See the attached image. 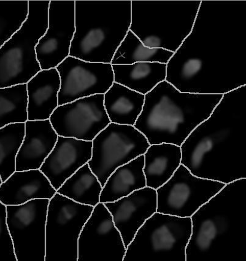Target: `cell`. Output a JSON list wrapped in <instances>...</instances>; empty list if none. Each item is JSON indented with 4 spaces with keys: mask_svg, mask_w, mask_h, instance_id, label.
Here are the masks:
<instances>
[{
    "mask_svg": "<svg viewBox=\"0 0 246 261\" xmlns=\"http://www.w3.org/2000/svg\"><path fill=\"white\" fill-rule=\"evenodd\" d=\"M192 230L190 217L156 212L136 232L123 261H186Z\"/></svg>",
    "mask_w": 246,
    "mask_h": 261,
    "instance_id": "ba28073f",
    "label": "cell"
},
{
    "mask_svg": "<svg viewBox=\"0 0 246 261\" xmlns=\"http://www.w3.org/2000/svg\"><path fill=\"white\" fill-rule=\"evenodd\" d=\"M223 95L184 93L162 82L145 95L135 124L150 145L181 147L191 133L210 116Z\"/></svg>",
    "mask_w": 246,
    "mask_h": 261,
    "instance_id": "277c9868",
    "label": "cell"
},
{
    "mask_svg": "<svg viewBox=\"0 0 246 261\" xmlns=\"http://www.w3.org/2000/svg\"><path fill=\"white\" fill-rule=\"evenodd\" d=\"M75 33V0L50 1L48 28L35 47L41 70L56 68L69 57Z\"/></svg>",
    "mask_w": 246,
    "mask_h": 261,
    "instance_id": "2e32d148",
    "label": "cell"
},
{
    "mask_svg": "<svg viewBox=\"0 0 246 261\" xmlns=\"http://www.w3.org/2000/svg\"><path fill=\"white\" fill-rule=\"evenodd\" d=\"M181 165L196 177L246 178V85L229 93L181 145Z\"/></svg>",
    "mask_w": 246,
    "mask_h": 261,
    "instance_id": "7a4b0ae2",
    "label": "cell"
},
{
    "mask_svg": "<svg viewBox=\"0 0 246 261\" xmlns=\"http://www.w3.org/2000/svg\"><path fill=\"white\" fill-rule=\"evenodd\" d=\"M60 84L56 68L41 70L27 84L29 121L50 119L59 106Z\"/></svg>",
    "mask_w": 246,
    "mask_h": 261,
    "instance_id": "44dd1931",
    "label": "cell"
},
{
    "mask_svg": "<svg viewBox=\"0 0 246 261\" xmlns=\"http://www.w3.org/2000/svg\"><path fill=\"white\" fill-rule=\"evenodd\" d=\"M92 141L59 136L40 171L56 190L92 158Z\"/></svg>",
    "mask_w": 246,
    "mask_h": 261,
    "instance_id": "ac0fdd59",
    "label": "cell"
},
{
    "mask_svg": "<svg viewBox=\"0 0 246 261\" xmlns=\"http://www.w3.org/2000/svg\"><path fill=\"white\" fill-rule=\"evenodd\" d=\"M56 69L61 81L59 106L88 96L104 95L114 83L111 63L84 62L69 56Z\"/></svg>",
    "mask_w": 246,
    "mask_h": 261,
    "instance_id": "5bb4252c",
    "label": "cell"
},
{
    "mask_svg": "<svg viewBox=\"0 0 246 261\" xmlns=\"http://www.w3.org/2000/svg\"><path fill=\"white\" fill-rule=\"evenodd\" d=\"M191 218L186 261H229L246 245V178L226 184Z\"/></svg>",
    "mask_w": 246,
    "mask_h": 261,
    "instance_id": "3957f363",
    "label": "cell"
},
{
    "mask_svg": "<svg viewBox=\"0 0 246 261\" xmlns=\"http://www.w3.org/2000/svg\"><path fill=\"white\" fill-rule=\"evenodd\" d=\"M179 92L224 95L246 85V1L203 0L192 32L166 64Z\"/></svg>",
    "mask_w": 246,
    "mask_h": 261,
    "instance_id": "6da1fadb",
    "label": "cell"
},
{
    "mask_svg": "<svg viewBox=\"0 0 246 261\" xmlns=\"http://www.w3.org/2000/svg\"><path fill=\"white\" fill-rule=\"evenodd\" d=\"M144 99L145 95L114 83L104 94V106L111 123L134 126Z\"/></svg>",
    "mask_w": 246,
    "mask_h": 261,
    "instance_id": "d4e9b609",
    "label": "cell"
},
{
    "mask_svg": "<svg viewBox=\"0 0 246 261\" xmlns=\"http://www.w3.org/2000/svg\"><path fill=\"white\" fill-rule=\"evenodd\" d=\"M150 145L134 126L111 123L92 141L88 165L103 187L115 169L144 154Z\"/></svg>",
    "mask_w": 246,
    "mask_h": 261,
    "instance_id": "30bf717a",
    "label": "cell"
},
{
    "mask_svg": "<svg viewBox=\"0 0 246 261\" xmlns=\"http://www.w3.org/2000/svg\"><path fill=\"white\" fill-rule=\"evenodd\" d=\"M25 133V123H12L0 128V177L2 182L16 172V156Z\"/></svg>",
    "mask_w": 246,
    "mask_h": 261,
    "instance_id": "83f0119b",
    "label": "cell"
},
{
    "mask_svg": "<svg viewBox=\"0 0 246 261\" xmlns=\"http://www.w3.org/2000/svg\"><path fill=\"white\" fill-rule=\"evenodd\" d=\"M131 0L75 1V33L69 56L111 63L131 25Z\"/></svg>",
    "mask_w": 246,
    "mask_h": 261,
    "instance_id": "5b68a950",
    "label": "cell"
},
{
    "mask_svg": "<svg viewBox=\"0 0 246 261\" xmlns=\"http://www.w3.org/2000/svg\"><path fill=\"white\" fill-rule=\"evenodd\" d=\"M127 248L145 221L157 212V191L145 187L112 202L105 203Z\"/></svg>",
    "mask_w": 246,
    "mask_h": 261,
    "instance_id": "e0dca14e",
    "label": "cell"
},
{
    "mask_svg": "<svg viewBox=\"0 0 246 261\" xmlns=\"http://www.w3.org/2000/svg\"><path fill=\"white\" fill-rule=\"evenodd\" d=\"M50 199L7 205V223L17 261H45V224Z\"/></svg>",
    "mask_w": 246,
    "mask_h": 261,
    "instance_id": "7c38bea8",
    "label": "cell"
},
{
    "mask_svg": "<svg viewBox=\"0 0 246 261\" xmlns=\"http://www.w3.org/2000/svg\"><path fill=\"white\" fill-rule=\"evenodd\" d=\"M144 154L118 167L106 181L100 194V202H112L146 187L144 174Z\"/></svg>",
    "mask_w": 246,
    "mask_h": 261,
    "instance_id": "603a6c76",
    "label": "cell"
},
{
    "mask_svg": "<svg viewBox=\"0 0 246 261\" xmlns=\"http://www.w3.org/2000/svg\"><path fill=\"white\" fill-rule=\"evenodd\" d=\"M126 250L110 212L99 202L81 230L78 261H123Z\"/></svg>",
    "mask_w": 246,
    "mask_h": 261,
    "instance_id": "9a60e30c",
    "label": "cell"
},
{
    "mask_svg": "<svg viewBox=\"0 0 246 261\" xmlns=\"http://www.w3.org/2000/svg\"><path fill=\"white\" fill-rule=\"evenodd\" d=\"M0 261H17L7 223V206L0 202Z\"/></svg>",
    "mask_w": 246,
    "mask_h": 261,
    "instance_id": "4dcf8cb0",
    "label": "cell"
},
{
    "mask_svg": "<svg viewBox=\"0 0 246 261\" xmlns=\"http://www.w3.org/2000/svg\"><path fill=\"white\" fill-rule=\"evenodd\" d=\"M174 53L163 48H150L142 44L130 30L121 42L112 60L111 65H132L138 62L167 64Z\"/></svg>",
    "mask_w": 246,
    "mask_h": 261,
    "instance_id": "4316f807",
    "label": "cell"
},
{
    "mask_svg": "<svg viewBox=\"0 0 246 261\" xmlns=\"http://www.w3.org/2000/svg\"><path fill=\"white\" fill-rule=\"evenodd\" d=\"M27 84L0 89V128L28 121Z\"/></svg>",
    "mask_w": 246,
    "mask_h": 261,
    "instance_id": "f1b7e54d",
    "label": "cell"
},
{
    "mask_svg": "<svg viewBox=\"0 0 246 261\" xmlns=\"http://www.w3.org/2000/svg\"><path fill=\"white\" fill-rule=\"evenodd\" d=\"M201 0H132L130 30L145 46L175 53L190 35Z\"/></svg>",
    "mask_w": 246,
    "mask_h": 261,
    "instance_id": "8992f818",
    "label": "cell"
},
{
    "mask_svg": "<svg viewBox=\"0 0 246 261\" xmlns=\"http://www.w3.org/2000/svg\"><path fill=\"white\" fill-rule=\"evenodd\" d=\"M50 0H30L22 27L0 47V89L27 84L41 71L35 47L48 28Z\"/></svg>",
    "mask_w": 246,
    "mask_h": 261,
    "instance_id": "52a82bcc",
    "label": "cell"
},
{
    "mask_svg": "<svg viewBox=\"0 0 246 261\" xmlns=\"http://www.w3.org/2000/svg\"><path fill=\"white\" fill-rule=\"evenodd\" d=\"M226 184L196 177L181 165L168 181L158 188L157 212L191 217Z\"/></svg>",
    "mask_w": 246,
    "mask_h": 261,
    "instance_id": "8fae6325",
    "label": "cell"
},
{
    "mask_svg": "<svg viewBox=\"0 0 246 261\" xmlns=\"http://www.w3.org/2000/svg\"><path fill=\"white\" fill-rule=\"evenodd\" d=\"M50 120L58 136L86 141H92L111 123L103 94L59 106Z\"/></svg>",
    "mask_w": 246,
    "mask_h": 261,
    "instance_id": "4fadbf2b",
    "label": "cell"
},
{
    "mask_svg": "<svg viewBox=\"0 0 246 261\" xmlns=\"http://www.w3.org/2000/svg\"><path fill=\"white\" fill-rule=\"evenodd\" d=\"M57 193L40 170L16 171L0 185V202L17 205L36 199H51Z\"/></svg>",
    "mask_w": 246,
    "mask_h": 261,
    "instance_id": "ffe728a7",
    "label": "cell"
},
{
    "mask_svg": "<svg viewBox=\"0 0 246 261\" xmlns=\"http://www.w3.org/2000/svg\"><path fill=\"white\" fill-rule=\"evenodd\" d=\"M28 14V0L0 1V47L20 29Z\"/></svg>",
    "mask_w": 246,
    "mask_h": 261,
    "instance_id": "f546056e",
    "label": "cell"
},
{
    "mask_svg": "<svg viewBox=\"0 0 246 261\" xmlns=\"http://www.w3.org/2000/svg\"><path fill=\"white\" fill-rule=\"evenodd\" d=\"M2 183H3V182L2 180V178H1V177H0V185H1Z\"/></svg>",
    "mask_w": 246,
    "mask_h": 261,
    "instance_id": "1f68e13d",
    "label": "cell"
},
{
    "mask_svg": "<svg viewBox=\"0 0 246 261\" xmlns=\"http://www.w3.org/2000/svg\"><path fill=\"white\" fill-rule=\"evenodd\" d=\"M93 208L55 194L48 206L45 261H78L79 238Z\"/></svg>",
    "mask_w": 246,
    "mask_h": 261,
    "instance_id": "9c48e42d",
    "label": "cell"
},
{
    "mask_svg": "<svg viewBox=\"0 0 246 261\" xmlns=\"http://www.w3.org/2000/svg\"><path fill=\"white\" fill-rule=\"evenodd\" d=\"M114 83L145 95L166 81V64L138 62L132 65H112Z\"/></svg>",
    "mask_w": 246,
    "mask_h": 261,
    "instance_id": "cb8c5ba5",
    "label": "cell"
},
{
    "mask_svg": "<svg viewBox=\"0 0 246 261\" xmlns=\"http://www.w3.org/2000/svg\"><path fill=\"white\" fill-rule=\"evenodd\" d=\"M144 156L146 187L154 190L168 181L181 165V147L174 144L151 145Z\"/></svg>",
    "mask_w": 246,
    "mask_h": 261,
    "instance_id": "7402d4cb",
    "label": "cell"
},
{
    "mask_svg": "<svg viewBox=\"0 0 246 261\" xmlns=\"http://www.w3.org/2000/svg\"><path fill=\"white\" fill-rule=\"evenodd\" d=\"M25 123V136L17 154L16 171L40 169L59 137L50 119L28 120Z\"/></svg>",
    "mask_w": 246,
    "mask_h": 261,
    "instance_id": "d6986e66",
    "label": "cell"
},
{
    "mask_svg": "<svg viewBox=\"0 0 246 261\" xmlns=\"http://www.w3.org/2000/svg\"><path fill=\"white\" fill-rule=\"evenodd\" d=\"M103 187L88 163L82 166L57 190V193L80 204L95 207Z\"/></svg>",
    "mask_w": 246,
    "mask_h": 261,
    "instance_id": "484cf974",
    "label": "cell"
}]
</instances>
